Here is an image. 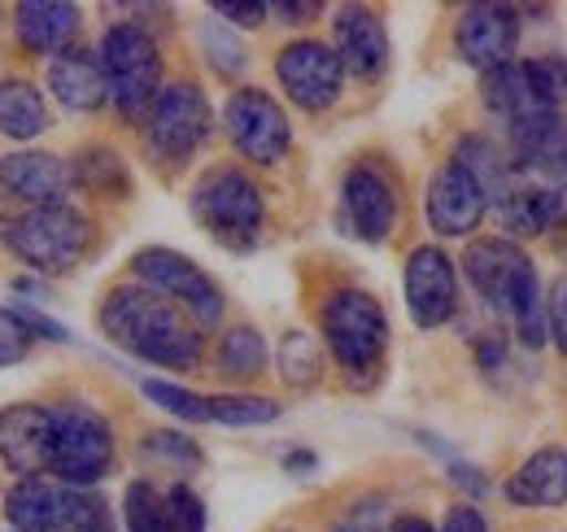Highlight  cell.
Returning <instances> with one entry per match:
<instances>
[{
    "label": "cell",
    "instance_id": "1",
    "mask_svg": "<svg viewBox=\"0 0 567 532\" xmlns=\"http://www.w3.org/2000/svg\"><path fill=\"white\" fill-rule=\"evenodd\" d=\"M96 324L110 345H118L123 354L141 358L148 367H166V371H193L206 354L202 328L162 293L144 288V284H114L101 297Z\"/></svg>",
    "mask_w": 567,
    "mask_h": 532
},
{
    "label": "cell",
    "instance_id": "2",
    "mask_svg": "<svg viewBox=\"0 0 567 532\" xmlns=\"http://www.w3.org/2000/svg\"><path fill=\"white\" fill-rule=\"evenodd\" d=\"M467 284L476 288V297L515 324V336L524 345H546L550 340V324H546V293H542V279H537V266L533 258L515 245V241H502V236H485V241H472L467 245Z\"/></svg>",
    "mask_w": 567,
    "mask_h": 532
},
{
    "label": "cell",
    "instance_id": "3",
    "mask_svg": "<svg viewBox=\"0 0 567 532\" xmlns=\"http://www.w3.org/2000/svg\"><path fill=\"white\" fill-rule=\"evenodd\" d=\"M188 209L214 245H223L231 254H249L267 227V197H262L258 180L240 166H210L193 184Z\"/></svg>",
    "mask_w": 567,
    "mask_h": 532
},
{
    "label": "cell",
    "instance_id": "4",
    "mask_svg": "<svg viewBox=\"0 0 567 532\" xmlns=\"http://www.w3.org/2000/svg\"><path fill=\"white\" fill-rule=\"evenodd\" d=\"M4 245L18 263L40 275H66L92 249V223L74 205H35L13 214V223L4 227Z\"/></svg>",
    "mask_w": 567,
    "mask_h": 532
},
{
    "label": "cell",
    "instance_id": "5",
    "mask_svg": "<svg viewBox=\"0 0 567 532\" xmlns=\"http://www.w3.org/2000/svg\"><path fill=\"white\" fill-rule=\"evenodd\" d=\"M4 520L9 532H114L101 498L58 480H18L4 493Z\"/></svg>",
    "mask_w": 567,
    "mask_h": 532
},
{
    "label": "cell",
    "instance_id": "6",
    "mask_svg": "<svg viewBox=\"0 0 567 532\" xmlns=\"http://www.w3.org/2000/svg\"><path fill=\"white\" fill-rule=\"evenodd\" d=\"M101 62L110 79V101L123 119L144 123L153 101L162 96V53L157 40L136 22H114L101 40Z\"/></svg>",
    "mask_w": 567,
    "mask_h": 532
},
{
    "label": "cell",
    "instance_id": "7",
    "mask_svg": "<svg viewBox=\"0 0 567 532\" xmlns=\"http://www.w3.org/2000/svg\"><path fill=\"white\" fill-rule=\"evenodd\" d=\"M319 324H323L328 354L337 358L341 371L367 376L380 367V358L389 349V315L367 288H337L323 301Z\"/></svg>",
    "mask_w": 567,
    "mask_h": 532
},
{
    "label": "cell",
    "instance_id": "8",
    "mask_svg": "<svg viewBox=\"0 0 567 532\" xmlns=\"http://www.w3.org/2000/svg\"><path fill=\"white\" fill-rule=\"evenodd\" d=\"M132 275H136V284L162 293L166 301H175L197 328H218L223 315H227V297H223L218 279L179 249H166V245L136 249L132 254Z\"/></svg>",
    "mask_w": 567,
    "mask_h": 532
},
{
    "label": "cell",
    "instance_id": "9",
    "mask_svg": "<svg viewBox=\"0 0 567 532\" xmlns=\"http://www.w3.org/2000/svg\"><path fill=\"white\" fill-rule=\"evenodd\" d=\"M53 480L71 489H92L114 467V432L101 410L83 401H58L53 406Z\"/></svg>",
    "mask_w": 567,
    "mask_h": 532
},
{
    "label": "cell",
    "instance_id": "10",
    "mask_svg": "<svg viewBox=\"0 0 567 532\" xmlns=\"http://www.w3.org/2000/svg\"><path fill=\"white\" fill-rule=\"evenodd\" d=\"M214 127V110L206 101V92L188 79L166 83L162 96L153 101L148 119H144V153L157 166H179L188 162Z\"/></svg>",
    "mask_w": 567,
    "mask_h": 532
},
{
    "label": "cell",
    "instance_id": "11",
    "mask_svg": "<svg viewBox=\"0 0 567 532\" xmlns=\"http://www.w3.org/2000/svg\"><path fill=\"white\" fill-rule=\"evenodd\" d=\"M223 127H227V140L236 144V153L258 166H280L292 149V123L280 101L262 88L231 92L223 105Z\"/></svg>",
    "mask_w": 567,
    "mask_h": 532
},
{
    "label": "cell",
    "instance_id": "12",
    "mask_svg": "<svg viewBox=\"0 0 567 532\" xmlns=\"http://www.w3.org/2000/svg\"><path fill=\"white\" fill-rule=\"evenodd\" d=\"M276 79L288 92V101L306 114H323L341 101V88H346V66L337 58L332 44L323 40H292L284 44L280 58H276Z\"/></svg>",
    "mask_w": 567,
    "mask_h": 532
},
{
    "label": "cell",
    "instance_id": "13",
    "mask_svg": "<svg viewBox=\"0 0 567 532\" xmlns=\"http://www.w3.org/2000/svg\"><path fill=\"white\" fill-rule=\"evenodd\" d=\"M398 223V184L380 162H354L341 180V227L362 245H384Z\"/></svg>",
    "mask_w": 567,
    "mask_h": 532
},
{
    "label": "cell",
    "instance_id": "14",
    "mask_svg": "<svg viewBox=\"0 0 567 532\" xmlns=\"http://www.w3.org/2000/svg\"><path fill=\"white\" fill-rule=\"evenodd\" d=\"M123 524L127 532H206V502L184 480H132L123 493Z\"/></svg>",
    "mask_w": 567,
    "mask_h": 532
},
{
    "label": "cell",
    "instance_id": "15",
    "mask_svg": "<svg viewBox=\"0 0 567 532\" xmlns=\"http://www.w3.org/2000/svg\"><path fill=\"white\" fill-rule=\"evenodd\" d=\"M53 406L13 401L0 410V463L22 480H40L53 471Z\"/></svg>",
    "mask_w": 567,
    "mask_h": 532
},
{
    "label": "cell",
    "instance_id": "16",
    "mask_svg": "<svg viewBox=\"0 0 567 532\" xmlns=\"http://www.w3.org/2000/svg\"><path fill=\"white\" fill-rule=\"evenodd\" d=\"M402 293H406V310H411L415 328L432 332V328L450 324L458 310V270L436 245H420V249H411V258L402 266Z\"/></svg>",
    "mask_w": 567,
    "mask_h": 532
},
{
    "label": "cell",
    "instance_id": "17",
    "mask_svg": "<svg viewBox=\"0 0 567 532\" xmlns=\"http://www.w3.org/2000/svg\"><path fill=\"white\" fill-rule=\"evenodd\" d=\"M511 162L519 175L567 193V119L555 110H537L511 123Z\"/></svg>",
    "mask_w": 567,
    "mask_h": 532
},
{
    "label": "cell",
    "instance_id": "18",
    "mask_svg": "<svg viewBox=\"0 0 567 532\" xmlns=\"http://www.w3.org/2000/svg\"><path fill=\"white\" fill-rule=\"evenodd\" d=\"M515 44H519V9H511V4H472V9H463L458 27H454L458 58L485 74L511 66Z\"/></svg>",
    "mask_w": 567,
    "mask_h": 532
},
{
    "label": "cell",
    "instance_id": "19",
    "mask_svg": "<svg viewBox=\"0 0 567 532\" xmlns=\"http://www.w3.org/2000/svg\"><path fill=\"white\" fill-rule=\"evenodd\" d=\"M485 209H489L485 188L458 162H445L441 171H432L424 193V214H427V227L436 236H472L481 227Z\"/></svg>",
    "mask_w": 567,
    "mask_h": 532
},
{
    "label": "cell",
    "instance_id": "20",
    "mask_svg": "<svg viewBox=\"0 0 567 532\" xmlns=\"http://www.w3.org/2000/svg\"><path fill=\"white\" fill-rule=\"evenodd\" d=\"M74 188V171L71 162H62L58 153H44V149H13V153H0V193L4 197L27 201L31 209L35 205H71Z\"/></svg>",
    "mask_w": 567,
    "mask_h": 532
},
{
    "label": "cell",
    "instance_id": "21",
    "mask_svg": "<svg viewBox=\"0 0 567 532\" xmlns=\"http://www.w3.org/2000/svg\"><path fill=\"white\" fill-rule=\"evenodd\" d=\"M332 49L346 74L354 79H380L389 70V31L384 18L367 4H341L332 18Z\"/></svg>",
    "mask_w": 567,
    "mask_h": 532
},
{
    "label": "cell",
    "instance_id": "22",
    "mask_svg": "<svg viewBox=\"0 0 567 532\" xmlns=\"http://www.w3.org/2000/svg\"><path fill=\"white\" fill-rule=\"evenodd\" d=\"M79 4L66 0H22L13 9V31H18V44L35 58H58L74 49V35H79Z\"/></svg>",
    "mask_w": 567,
    "mask_h": 532
},
{
    "label": "cell",
    "instance_id": "23",
    "mask_svg": "<svg viewBox=\"0 0 567 532\" xmlns=\"http://www.w3.org/2000/svg\"><path fill=\"white\" fill-rule=\"evenodd\" d=\"M49 92L74 110V114H96L110 101V79H105V62L92 49H66L49 62Z\"/></svg>",
    "mask_w": 567,
    "mask_h": 532
},
{
    "label": "cell",
    "instance_id": "24",
    "mask_svg": "<svg viewBox=\"0 0 567 532\" xmlns=\"http://www.w3.org/2000/svg\"><path fill=\"white\" fill-rule=\"evenodd\" d=\"M506 498L515 507H564L567 502V450L546 446L515 467L506 480Z\"/></svg>",
    "mask_w": 567,
    "mask_h": 532
},
{
    "label": "cell",
    "instance_id": "25",
    "mask_svg": "<svg viewBox=\"0 0 567 532\" xmlns=\"http://www.w3.org/2000/svg\"><path fill=\"white\" fill-rule=\"evenodd\" d=\"M44 132H49L44 92L31 79H0V135L13 144H27Z\"/></svg>",
    "mask_w": 567,
    "mask_h": 532
},
{
    "label": "cell",
    "instance_id": "26",
    "mask_svg": "<svg viewBox=\"0 0 567 532\" xmlns=\"http://www.w3.org/2000/svg\"><path fill=\"white\" fill-rule=\"evenodd\" d=\"M71 171H74V184H83V188L96 193V197H105V201L132 197L127 162H123L110 144H87V149H79Z\"/></svg>",
    "mask_w": 567,
    "mask_h": 532
},
{
    "label": "cell",
    "instance_id": "27",
    "mask_svg": "<svg viewBox=\"0 0 567 532\" xmlns=\"http://www.w3.org/2000/svg\"><path fill=\"white\" fill-rule=\"evenodd\" d=\"M481 92H485V105L494 110L497 119H506V123H519V119H528V114L542 110L537 96H533V88H528L524 62H511V66L489 70Z\"/></svg>",
    "mask_w": 567,
    "mask_h": 532
},
{
    "label": "cell",
    "instance_id": "28",
    "mask_svg": "<svg viewBox=\"0 0 567 532\" xmlns=\"http://www.w3.org/2000/svg\"><path fill=\"white\" fill-rule=\"evenodd\" d=\"M262 371H267V340L258 328L240 324V328L223 332V340H218V376H227L236 385H249Z\"/></svg>",
    "mask_w": 567,
    "mask_h": 532
},
{
    "label": "cell",
    "instance_id": "29",
    "mask_svg": "<svg viewBox=\"0 0 567 532\" xmlns=\"http://www.w3.org/2000/svg\"><path fill=\"white\" fill-rule=\"evenodd\" d=\"M276 362H280V380L288 389H315L323 380V349H319L315 336L301 332V328H288L280 336Z\"/></svg>",
    "mask_w": 567,
    "mask_h": 532
},
{
    "label": "cell",
    "instance_id": "30",
    "mask_svg": "<svg viewBox=\"0 0 567 532\" xmlns=\"http://www.w3.org/2000/svg\"><path fill=\"white\" fill-rule=\"evenodd\" d=\"M280 419V401L254 398V393H218L210 398V423L227 428H258V423H276Z\"/></svg>",
    "mask_w": 567,
    "mask_h": 532
},
{
    "label": "cell",
    "instance_id": "31",
    "mask_svg": "<svg viewBox=\"0 0 567 532\" xmlns=\"http://www.w3.org/2000/svg\"><path fill=\"white\" fill-rule=\"evenodd\" d=\"M141 393L153 406H162L166 415H175V419H184V423H210V398H202V393H193V389H184V385H171V380H141Z\"/></svg>",
    "mask_w": 567,
    "mask_h": 532
},
{
    "label": "cell",
    "instance_id": "32",
    "mask_svg": "<svg viewBox=\"0 0 567 532\" xmlns=\"http://www.w3.org/2000/svg\"><path fill=\"white\" fill-rule=\"evenodd\" d=\"M524 74H528V88L537 96L542 110H564L567 105V58L564 53H550V58H533L524 62Z\"/></svg>",
    "mask_w": 567,
    "mask_h": 532
},
{
    "label": "cell",
    "instance_id": "33",
    "mask_svg": "<svg viewBox=\"0 0 567 532\" xmlns=\"http://www.w3.org/2000/svg\"><path fill=\"white\" fill-rule=\"evenodd\" d=\"M202 49H206L210 66L218 70L223 79H231V74H240V70L249 66V53H245V44L231 35L227 22H206V31H202Z\"/></svg>",
    "mask_w": 567,
    "mask_h": 532
},
{
    "label": "cell",
    "instance_id": "34",
    "mask_svg": "<svg viewBox=\"0 0 567 532\" xmlns=\"http://www.w3.org/2000/svg\"><path fill=\"white\" fill-rule=\"evenodd\" d=\"M141 450H144V459H157V463L202 467V450H197V441H188V437H179V432H148Z\"/></svg>",
    "mask_w": 567,
    "mask_h": 532
},
{
    "label": "cell",
    "instance_id": "35",
    "mask_svg": "<svg viewBox=\"0 0 567 532\" xmlns=\"http://www.w3.org/2000/svg\"><path fill=\"white\" fill-rule=\"evenodd\" d=\"M31 340L35 336L22 328V319L13 310H0V367H13L31 354Z\"/></svg>",
    "mask_w": 567,
    "mask_h": 532
},
{
    "label": "cell",
    "instance_id": "36",
    "mask_svg": "<svg viewBox=\"0 0 567 532\" xmlns=\"http://www.w3.org/2000/svg\"><path fill=\"white\" fill-rule=\"evenodd\" d=\"M267 13H271V4H262V0H214V18H223L231 27H245V31L262 27Z\"/></svg>",
    "mask_w": 567,
    "mask_h": 532
},
{
    "label": "cell",
    "instance_id": "37",
    "mask_svg": "<svg viewBox=\"0 0 567 532\" xmlns=\"http://www.w3.org/2000/svg\"><path fill=\"white\" fill-rule=\"evenodd\" d=\"M9 310L22 319V328H27L31 336H44V340H58V345H66V340H71V328H66V324L49 319V315H44V310H35V306H22V301H13Z\"/></svg>",
    "mask_w": 567,
    "mask_h": 532
},
{
    "label": "cell",
    "instance_id": "38",
    "mask_svg": "<svg viewBox=\"0 0 567 532\" xmlns=\"http://www.w3.org/2000/svg\"><path fill=\"white\" fill-rule=\"evenodd\" d=\"M546 324H550L555 349L567 354V275L550 284V297H546Z\"/></svg>",
    "mask_w": 567,
    "mask_h": 532
},
{
    "label": "cell",
    "instance_id": "39",
    "mask_svg": "<svg viewBox=\"0 0 567 532\" xmlns=\"http://www.w3.org/2000/svg\"><path fill=\"white\" fill-rule=\"evenodd\" d=\"M271 13L284 18L288 27H306V22H315V18L323 13V4H315V0H276Z\"/></svg>",
    "mask_w": 567,
    "mask_h": 532
},
{
    "label": "cell",
    "instance_id": "40",
    "mask_svg": "<svg viewBox=\"0 0 567 532\" xmlns=\"http://www.w3.org/2000/svg\"><path fill=\"white\" fill-rule=\"evenodd\" d=\"M441 532H489V524H485V515H481L476 507H454V511L445 515Z\"/></svg>",
    "mask_w": 567,
    "mask_h": 532
},
{
    "label": "cell",
    "instance_id": "41",
    "mask_svg": "<svg viewBox=\"0 0 567 532\" xmlns=\"http://www.w3.org/2000/svg\"><path fill=\"white\" fill-rule=\"evenodd\" d=\"M450 475H454V484L458 489H467V493H485L489 489V480H485V471L472 463H463V459H450Z\"/></svg>",
    "mask_w": 567,
    "mask_h": 532
},
{
    "label": "cell",
    "instance_id": "42",
    "mask_svg": "<svg viewBox=\"0 0 567 532\" xmlns=\"http://www.w3.org/2000/svg\"><path fill=\"white\" fill-rule=\"evenodd\" d=\"M284 471H288V475H315V471H319V459H315L310 450H288V454H284Z\"/></svg>",
    "mask_w": 567,
    "mask_h": 532
},
{
    "label": "cell",
    "instance_id": "43",
    "mask_svg": "<svg viewBox=\"0 0 567 532\" xmlns=\"http://www.w3.org/2000/svg\"><path fill=\"white\" fill-rule=\"evenodd\" d=\"M393 532H436V529L427 524L424 515H398V520H393Z\"/></svg>",
    "mask_w": 567,
    "mask_h": 532
},
{
    "label": "cell",
    "instance_id": "44",
    "mask_svg": "<svg viewBox=\"0 0 567 532\" xmlns=\"http://www.w3.org/2000/svg\"><path fill=\"white\" fill-rule=\"evenodd\" d=\"M332 532H380L375 529V520H362V515H354V520H346V524H337Z\"/></svg>",
    "mask_w": 567,
    "mask_h": 532
},
{
    "label": "cell",
    "instance_id": "45",
    "mask_svg": "<svg viewBox=\"0 0 567 532\" xmlns=\"http://www.w3.org/2000/svg\"><path fill=\"white\" fill-rule=\"evenodd\" d=\"M4 201V197H0ZM9 223H13V214H4V209H0V236H4V227H9Z\"/></svg>",
    "mask_w": 567,
    "mask_h": 532
},
{
    "label": "cell",
    "instance_id": "46",
    "mask_svg": "<svg viewBox=\"0 0 567 532\" xmlns=\"http://www.w3.org/2000/svg\"><path fill=\"white\" fill-rule=\"evenodd\" d=\"M284 532H288V529H284Z\"/></svg>",
    "mask_w": 567,
    "mask_h": 532
}]
</instances>
